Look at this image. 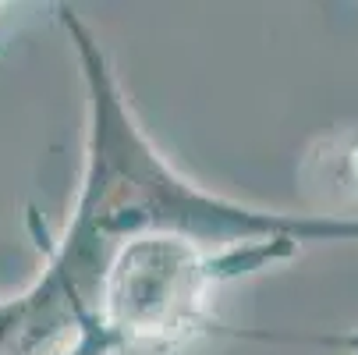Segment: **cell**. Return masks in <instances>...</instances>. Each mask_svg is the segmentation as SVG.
Wrapping results in <instances>:
<instances>
[{
	"instance_id": "6da1fadb",
	"label": "cell",
	"mask_w": 358,
	"mask_h": 355,
	"mask_svg": "<svg viewBox=\"0 0 358 355\" xmlns=\"http://www.w3.org/2000/svg\"><path fill=\"white\" fill-rule=\"evenodd\" d=\"M57 22L85 96L82 171L64 228L29 284L0 298V355L61 351L78 334L117 355L174 351L217 330L213 295L316 242H358V217L231 199L178 171L138 121L96 29Z\"/></svg>"
},
{
	"instance_id": "7a4b0ae2",
	"label": "cell",
	"mask_w": 358,
	"mask_h": 355,
	"mask_svg": "<svg viewBox=\"0 0 358 355\" xmlns=\"http://www.w3.org/2000/svg\"><path fill=\"white\" fill-rule=\"evenodd\" d=\"M57 355H117V348L107 337H99V334H78Z\"/></svg>"
}]
</instances>
